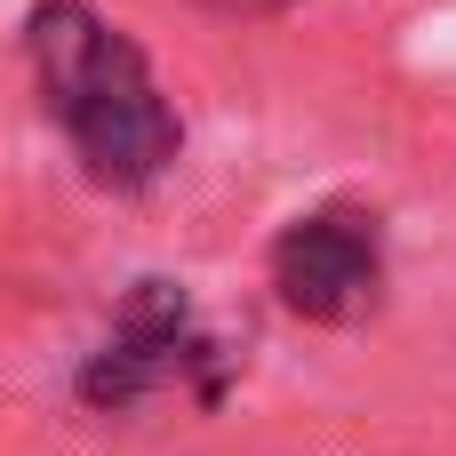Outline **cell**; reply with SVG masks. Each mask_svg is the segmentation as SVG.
<instances>
[{
	"label": "cell",
	"mask_w": 456,
	"mask_h": 456,
	"mask_svg": "<svg viewBox=\"0 0 456 456\" xmlns=\"http://www.w3.org/2000/svg\"><path fill=\"white\" fill-rule=\"evenodd\" d=\"M24 40L40 72V104L64 120L88 176L112 192H144L176 160V112L160 104L136 40H120L88 0H40Z\"/></svg>",
	"instance_id": "6da1fadb"
},
{
	"label": "cell",
	"mask_w": 456,
	"mask_h": 456,
	"mask_svg": "<svg viewBox=\"0 0 456 456\" xmlns=\"http://www.w3.org/2000/svg\"><path fill=\"white\" fill-rule=\"evenodd\" d=\"M273 289L297 321H361L385 289V240L377 216L361 208H321L297 216L273 240Z\"/></svg>",
	"instance_id": "3957f363"
},
{
	"label": "cell",
	"mask_w": 456,
	"mask_h": 456,
	"mask_svg": "<svg viewBox=\"0 0 456 456\" xmlns=\"http://www.w3.org/2000/svg\"><path fill=\"white\" fill-rule=\"evenodd\" d=\"M200 377V393H216V345L192 329V305L168 281H144L112 329V345L80 369V401L88 409H136L144 393Z\"/></svg>",
	"instance_id": "7a4b0ae2"
},
{
	"label": "cell",
	"mask_w": 456,
	"mask_h": 456,
	"mask_svg": "<svg viewBox=\"0 0 456 456\" xmlns=\"http://www.w3.org/2000/svg\"><path fill=\"white\" fill-rule=\"evenodd\" d=\"M224 8H273V0H224Z\"/></svg>",
	"instance_id": "277c9868"
}]
</instances>
